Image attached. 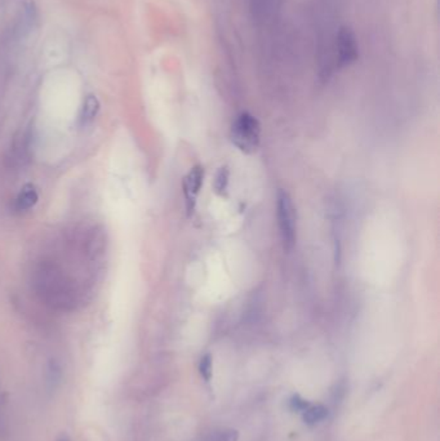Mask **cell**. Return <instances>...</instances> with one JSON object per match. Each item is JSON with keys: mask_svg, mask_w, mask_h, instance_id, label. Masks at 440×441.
Returning a JSON list of instances; mask_svg holds the SVG:
<instances>
[{"mask_svg": "<svg viewBox=\"0 0 440 441\" xmlns=\"http://www.w3.org/2000/svg\"><path fill=\"white\" fill-rule=\"evenodd\" d=\"M230 138L233 145L243 154L251 155L257 152L261 141V124L258 119L249 112L239 114L231 125Z\"/></svg>", "mask_w": 440, "mask_h": 441, "instance_id": "6da1fadb", "label": "cell"}, {"mask_svg": "<svg viewBox=\"0 0 440 441\" xmlns=\"http://www.w3.org/2000/svg\"><path fill=\"white\" fill-rule=\"evenodd\" d=\"M276 217L283 249L286 252H290L296 245L297 212L290 195L282 188L276 195Z\"/></svg>", "mask_w": 440, "mask_h": 441, "instance_id": "7a4b0ae2", "label": "cell"}, {"mask_svg": "<svg viewBox=\"0 0 440 441\" xmlns=\"http://www.w3.org/2000/svg\"><path fill=\"white\" fill-rule=\"evenodd\" d=\"M337 63L340 68L350 66L359 57V46L354 31L347 26H341L338 30L337 39Z\"/></svg>", "mask_w": 440, "mask_h": 441, "instance_id": "3957f363", "label": "cell"}, {"mask_svg": "<svg viewBox=\"0 0 440 441\" xmlns=\"http://www.w3.org/2000/svg\"><path fill=\"white\" fill-rule=\"evenodd\" d=\"M206 171L204 166H195L186 174L185 179L182 181V191L185 196L186 213L192 216L197 207V201L199 196L200 190L204 182Z\"/></svg>", "mask_w": 440, "mask_h": 441, "instance_id": "277c9868", "label": "cell"}, {"mask_svg": "<svg viewBox=\"0 0 440 441\" xmlns=\"http://www.w3.org/2000/svg\"><path fill=\"white\" fill-rule=\"evenodd\" d=\"M38 200H39V195H38V191H36L34 185L28 184V185H25V186L21 188L20 193H19L17 198H16L14 207L20 212L28 211V209H31V208L36 206Z\"/></svg>", "mask_w": 440, "mask_h": 441, "instance_id": "5b68a950", "label": "cell"}, {"mask_svg": "<svg viewBox=\"0 0 440 441\" xmlns=\"http://www.w3.org/2000/svg\"><path fill=\"white\" fill-rule=\"evenodd\" d=\"M100 111V102L98 98L93 95H88L84 100L83 104L82 112H80V122L82 124L87 125L92 123L95 120Z\"/></svg>", "mask_w": 440, "mask_h": 441, "instance_id": "8992f818", "label": "cell"}, {"mask_svg": "<svg viewBox=\"0 0 440 441\" xmlns=\"http://www.w3.org/2000/svg\"><path fill=\"white\" fill-rule=\"evenodd\" d=\"M62 379V369L60 364L51 360L47 366V374H46V388L49 393H55L56 390L60 386Z\"/></svg>", "mask_w": 440, "mask_h": 441, "instance_id": "52a82bcc", "label": "cell"}, {"mask_svg": "<svg viewBox=\"0 0 440 441\" xmlns=\"http://www.w3.org/2000/svg\"><path fill=\"white\" fill-rule=\"evenodd\" d=\"M327 417H328V409L322 404L310 405L305 412H303V422L309 426L317 425L319 422L325 420Z\"/></svg>", "mask_w": 440, "mask_h": 441, "instance_id": "ba28073f", "label": "cell"}, {"mask_svg": "<svg viewBox=\"0 0 440 441\" xmlns=\"http://www.w3.org/2000/svg\"><path fill=\"white\" fill-rule=\"evenodd\" d=\"M229 184H230V171L226 166H221L219 172L216 173V177H214V193L220 195V196H226Z\"/></svg>", "mask_w": 440, "mask_h": 441, "instance_id": "9c48e42d", "label": "cell"}, {"mask_svg": "<svg viewBox=\"0 0 440 441\" xmlns=\"http://www.w3.org/2000/svg\"><path fill=\"white\" fill-rule=\"evenodd\" d=\"M239 440V432L236 430L225 428V430H217L211 434L206 435L203 441H238Z\"/></svg>", "mask_w": 440, "mask_h": 441, "instance_id": "30bf717a", "label": "cell"}, {"mask_svg": "<svg viewBox=\"0 0 440 441\" xmlns=\"http://www.w3.org/2000/svg\"><path fill=\"white\" fill-rule=\"evenodd\" d=\"M199 372L201 378L206 382H209L212 378V356L209 354H206L200 358Z\"/></svg>", "mask_w": 440, "mask_h": 441, "instance_id": "8fae6325", "label": "cell"}, {"mask_svg": "<svg viewBox=\"0 0 440 441\" xmlns=\"http://www.w3.org/2000/svg\"><path fill=\"white\" fill-rule=\"evenodd\" d=\"M310 407L308 400L303 399L300 395H293L292 399L289 400V408L292 412H300L303 413Z\"/></svg>", "mask_w": 440, "mask_h": 441, "instance_id": "7c38bea8", "label": "cell"}, {"mask_svg": "<svg viewBox=\"0 0 440 441\" xmlns=\"http://www.w3.org/2000/svg\"><path fill=\"white\" fill-rule=\"evenodd\" d=\"M57 441H70L69 436L68 435H61Z\"/></svg>", "mask_w": 440, "mask_h": 441, "instance_id": "4fadbf2b", "label": "cell"}]
</instances>
